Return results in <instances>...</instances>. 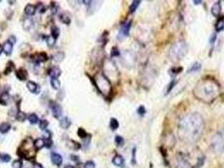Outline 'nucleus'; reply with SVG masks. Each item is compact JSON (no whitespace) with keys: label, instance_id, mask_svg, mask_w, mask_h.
<instances>
[{"label":"nucleus","instance_id":"1","mask_svg":"<svg viewBox=\"0 0 224 168\" xmlns=\"http://www.w3.org/2000/svg\"><path fill=\"white\" fill-rule=\"evenodd\" d=\"M205 123L202 116L198 113H191L184 116L178 125L180 139L188 143L198 140L202 135Z\"/></svg>","mask_w":224,"mask_h":168},{"label":"nucleus","instance_id":"2","mask_svg":"<svg viewBox=\"0 0 224 168\" xmlns=\"http://www.w3.org/2000/svg\"><path fill=\"white\" fill-rule=\"evenodd\" d=\"M218 83L211 78L202 79L196 84L194 89V93L196 98L207 103H209L215 99L218 95Z\"/></svg>","mask_w":224,"mask_h":168},{"label":"nucleus","instance_id":"3","mask_svg":"<svg viewBox=\"0 0 224 168\" xmlns=\"http://www.w3.org/2000/svg\"><path fill=\"white\" fill-rule=\"evenodd\" d=\"M188 52V45L184 41H180L174 44L168 51L169 59L174 62L181 61Z\"/></svg>","mask_w":224,"mask_h":168},{"label":"nucleus","instance_id":"4","mask_svg":"<svg viewBox=\"0 0 224 168\" xmlns=\"http://www.w3.org/2000/svg\"><path fill=\"white\" fill-rule=\"evenodd\" d=\"M95 86L97 87L99 92L104 94V95H108L109 93L111 90V87L110 82L108 81V79L103 76V75H98L95 77Z\"/></svg>","mask_w":224,"mask_h":168},{"label":"nucleus","instance_id":"5","mask_svg":"<svg viewBox=\"0 0 224 168\" xmlns=\"http://www.w3.org/2000/svg\"><path fill=\"white\" fill-rule=\"evenodd\" d=\"M212 147L217 153L224 151V130H221L216 134L211 141Z\"/></svg>","mask_w":224,"mask_h":168},{"label":"nucleus","instance_id":"6","mask_svg":"<svg viewBox=\"0 0 224 168\" xmlns=\"http://www.w3.org/2000/svg\"><path fill=\"white\" fill-rule=\"evenodd\" d=\"M50 107H51V109H52V114H53V116L56 118V119H58L61 115H62V108H61V106L60 105H58L55 102H51L50 103Z\"/></svg>","mask_w":224,"mask_h":168},{"label":"nucleus","instance_id":"7","mask_svg":"<svg viewBox=\"0 0 224 168\" xmlns=\"http://www.w3.org/2000/svg\"><path fill=\"white\" fill-rule=\"evenodd\" d=\"M221 11H222V6H221V2H216L213 3L212 7H211V12L213 16L215 17H218L220 14H221Z\"/></svg>","mask_w":224,"mask_h":168},{"label":"nucleus","instance_id":"8","mask_svg":"<svg viewBox=\"0 0 224 168\" xmlns=\"http://www.w3.org/2000/svg\"><path fill=\"white\" fill-rule=\"evenodd\" d=\"M130 28H131V22L130 21L123 24L121 27V29H120V35L122 36V38L127 36L129 35Z\"/></svg>","mask_w":224,"mask_h":168},{"label":"nucleus","instance_id":"9","mask_svg":"<svg viewBox=\"0 0 224 168\" xmlns=\"http://www.w3.org/2000/svg\"><path fill=\"white\" fill-rule=\"evenodd\" d=\"M51 160H52V162L56 166H61L62 163V157L57 153H52Z\"/></svg>","mask_w":224,"mask_h":168},{"label":"nucleus","instance_id":"10","mask_svg":"<svg viewBox=\"0 0 224 168\" xmlns=\"http://www.w3.org/2000/svg\"><path fill=\"white\" fill-rule=\"evenodd\" d=\"M15 75L17 77L18 79H19L20 81H25L27 79L28 77V72L25 69H19L15 71Z\"/></svg>","mask_w":224,"mask_h":168},{"label":"nucleus","instance_id":"11","mask_svg":"<svg viewBox=\"0 0 224 168\" xmlns=\"http://www.w3.org/2000/svg\"><path fill=\"white\" fill-rule=\"evenodd\" d=\"M176 168H191L190 163L184 159V158H178Z\"/></svg>","mask_w":224,"mask_h":168},{"label":"nucleus","instance_id":"12","mask_svg":"<svg viewBox=\"0 0 224 168\" xmlns=\"http://www.w3.org/2000/svg\"><path fill=\"white\" fill-rule=\"evenodd\" d=\"M12 50H13V44L9 41H7L3 45V51H4V53L6 55L9 56L12 52Z\"/></svg>","mask_w":224,"mask_h":168},{"label":"nucleus","instance_id":"13","mask_svg":"<svg viewBox=\"0 0 224 168\" xmlns=\"http://www.w3.org/2000/svg\"><path fill=\"white\" fill-rule=\"evenodd\" d=\"M112 162L114 163V165L117 166V167H122L123 164H124V159L121 155H116L114 156L113 160H112Z\"/></svg>","mask_w":224,"mask_h":168},{"label":"nucleus","instance_id":"14","mask_svg":"<svg viewBox=\"0 0 224 168\" xmlns=\"http://www.w3.org/2000/svg\"><path fill=\"white\" fill-rule=\"evenodd\" d=\"M34 60L36 61V62L39 63V62H44L47 60V55L45 52H41V53H37L36 54V56L34 57Z\"/></svg>","mask_w":224,"mask_h":168},{"label":"nucleus","instance_id":"15","mask_svg":"<svg viewBox=\"0 0 224 168\" xmlns=\"http://www.w3.org/2000/svg\"><path fill=\"white\" fill-rule=\"evenodd\" d=\"M59 125L61 126L62 129H68L71 125V120L68 117H63L61 119Z\"/></svg>","mask_w":224,"mask_h":168},{"label":"nucleus","instance_id":"16","mask_svg":"<svg viewBox=\"0 0 224 168\" xmlns=\"http://www.w3.org/2000/svg\"><path fill=\"white\" fill-rule=\"evenodd\" d=\"M49 75L52 78H57L61 75V70L57 67H53L51 70L49 71Z\"/></svg>","mask_w":224,"mask_h":168},{"label":"nucleus","instance_id":"17","mask_svg":"<svg viewBox=\"0 0 224 168\" xmlns=\"http://www.w3.org/2000/svg\"><path fill=\"white\" fill-rule=\"evenodd\" d=\"M9 101V95L8 93H3L0 95V104L7 105Z\"/></svg>","mask_w":224,"mask_h":168},{"label":"nucleus","instance_id":"18","mask_svg":"<svg viewBox=\"0 0 224 168\" xmlns=\"http://www.w3.org/2000/svg\"><path fill=\"white\" fill-rule=\"evenodd\" d=\"M10 129H11V125L7 122H3L0 125V132L2 134H5L9 132Z\"/></svg>","mask_w":224,"mask_h":168},{"label":"nucleus","instance_id":"19","mask_svg":"<svg viewBox=\"0 0 224 168\" xmlns=\"http://www.w3.org/2000/svg\"><path fill=\"white\" fill-rule=\"evenodd\" d=\"M45 145H46V143H45L44 139H40V138H39V139L35 140V142H34V146L36 147V150L42 149Z\"/></svg>","mask_w":224,"mask_h":168},{"label":"nucleus","instance_id":"20","mask_svg":"<svg viewBox=\"0 0 224 168\" xmlns=\"http://www.w3.org/2000/svg\"><path fill=\"white\" fill-rule=\"evenodd\" d=\"M223 29H224V17H222V18H220V19L217 20V24H216V30L219 32V31H222Z\"/></svg>","mask_w":224,"mask_h":168},{"label":"nucleus","instance_id":"21","mask_svg":"<svg viewBox=\"0 0 224 168\" xmlns=\"http://www.w3.org/2000/svg\"><path fill=\"white\" fill-rule=\"evenodd\" d=\"M25 12L28 15H33L36 13V7L33 6L32 4H28L25 9Z\"/></svg>","mask_w":224,"mask_h":168},{"label":"nucleus","instance_id":"22","mask_svg":"<svg viewBox=\"0 0 224 168\" xmlns=\"http://www.w3.org/2000/svg\"><path fill=\"white\" fill-rule=\"evenodd\" d=\"M27 88L30 93H36V91L37 89V85L32 81H29L27 83Z\"/></svg>","mask_w":224,"mask_h":168},{"label":"nucleus","instance_id":"23","mask_svg":"<svg viewBox=\"0 0 224 168\" xmlns=\"http://www.w3.org/2000/svg\"><path fill=\"white\" fill-rule=\"evenodd\" d=\"M141 1H133L132 2V3L131 4V6H130V13H134L136 10H137V7L139 6V4H140Z\"/></svg>","mask_w":224,"mask_h":168},{"label":"nucleus","instance_id":"24","mask_svg":"<svg viewBox=\"0 0 224 168\" xmlns=\"http://www.w3.org/2000/svg\"><path fill=\"white\" fill-rule=\"evenodd\" d=\"M110 127L111 129L112 130H115L116 129H118L119 127V122L116 119H114L112 118L111 119V122H110Z\"/></svg>","mask_w":224,"mask_h":168},{"label":"nucleus","instance_id":"25","mask_svg":"<svg viewBox=\"0 0 224 168\" xmlns=\"http://www.w3.org/2000/svg\"><path fill=\"white\" fill-rule=\"evenodd\" d=\"M14 69V63L12 62V61H9L8 62V65H7V67H6V69L4 71V74L5 75H8V74H9Z\"/></svg>","mask_w":224,"mask_h":168},{"label":"nucleus","instance_id":"26","mask_svg":"<svg viewBox=\"0 0 224 168\" xmlns=\"http://www.w3.org/2000/svg\"><path fill=\"white\" fill-rule=\"evenodd\" d=\"M28 119L31 125H35V124H36V123L38 122V117H37L36 114H35V113L30 114L28 117Z\"/></svg>","mask_w":224,"mask_h":168},{"label":"nucleus","instance_id":"27","mask_svg":"<svg viewBox=\"0 0 224 168\" xmlns=\"http://www.w3.org/2000/svg\"><path fill=\"white\" fill-rule=\"evenodd\" d=\"M60 19H61V21H62V23H64V24H66V25H69L71 22L70 18H69V17H68L66 14H61V16H60Z\"/></svg>","mask_w":224,"mask_h":168},{"label":"nucleus","instance_id":"28","mask_svg":"<svg viewBox=\"0 0 224 168\" xmlns=\"http://www.w3.org/2000/svg\"><path fill=\"white\" fill-rule=\"evenodd\" d=\"M46 43L49 47H53L56 43V39L54 37H52V35H50L46 38Z\"/></svg>","mask_w":224,"mask_h":168},{"label":"nucleus","instance_id":"29","mask_svg":"<svg viewBox=\"0 0 224 168\" xmlns=\"http://www.w3.org/2000/svg\"><path fill=\"white\" fill-rule=\"evenodd\" d=\"M201 64L200 63H194L189 69H188V72H193V71H199L201 69Z\"/></svg>","mask_w":224,"mask_h":168},{"label":"nucleus","instance_id":"30","mask_svg":"<svg viewBox=\"0 0 224 168\" xmlns=\"http://www.w3.org/2000/svg\"><path fill=\"white\" fill-rule=\"evenodd\" d=\"M59 34H60V29L57 28L56 26H53L52 27V36L54 37L55 39H56L58 36H59Z\"/></svg>","mask_w":224,"mask_h":168},{"label":"nucleus","instance_id":"31","mask_svg":"<svg viewBox=\"0 0 224 168\" xmlns=\"http://www.w3.org/2000/svg\"><path fill=\"white\" fill-rule=\"evenodd\" d=\"M115 144L117 145V146H122L123 144H124L123 138H122L121 136H120V135H116V136H115Z\"/></svg>","mask_w":224,"mask_h":168},{"label":"nucleus","instance_id":"32","mask_svg":"<svg viewBox=\"0 0 224 168\" xmlns=\"http://www.w3.org/2000/svg\"><path fill=\"white\" fill-rule=\"evenodd\" d=\"M51 83H52V86L53 87V88L59 89V87H60V82L57 80V78H52Z\"/></svg>","mask_w":224,"mask_h":168},{"label":"nucleus","instance_id":"33","mask_svg":"<svg viewBox=\"0 0 224 168\" xmlns=\"http://www.w3.org/2000/svg\"><path fill=\"white\" fill-rule=\"evenodd\" d=\"M17 119L19 120V121H20V122H23L25 119V118H26V115H25V113L23 112H19L18 113V114H17Z\"/></svg>","mask_w":224,"mask_h":168},{"label":"nucleus","instance_id":"34","mask_svg":"<svg viewBox=\"0 0 224 168\" xmlns=\"http://www.w3.org/2000/svg\"><path fill=\"white\" fill-rule=\"evenodd\" d=\"M0 159H1V161H3V162H9V161H10V160H11V157H10V155L8 154H3L1 155V156H0Z\"/></svg>","mask_w":224,"mask_h":168},{"label":"nucleus","instance_id":"35","mask_svg":"<svg viewBox=\"0 0 224 168\" xmlns=\"http://www.w3.org/2000/svg\"><path fill=\"white\" fill-rule=\"evenodd\" d=\"M78 136L80 137V138H82V139H85L86 137H87V135H88V134L86 133V131L83 129H78Z\"/></svg>","mask_w":224,"mask_h":168},{"label":"nucleus","instance_id":"36","mask_svg":"<svg viewBox=\"0 0 224 168\" xmlns=\"http://www.w3.org/2000/svg\"><path fill=\"white\" fill-rule=\"evenodd\" d=\"M40 129H42V130H45L46 128H47V126H48V121L47 120H46V119H42V121L40 122Z\"/></svg>","mask_w":224,"mask_h":168},{"label":"nucleus","instance_id":"37","mask_svg":"<svg viewBox=\"0 0 224 168\" xmlns=\"http://www.w3.org/2000/svg\"><path fill=\"white\" fill-rule=\"evenodd\" d=\"M12 167H13V168H22V161H19V160L14 161L13 164H12Z\"/></svg>","mask_w":224,"mask_h":168},{"label":"nucleus","instance_id":"38","mask_svg":"<svg viewBox=\"0 0 224 168\" xmlns=\"http://www.w3.org/2000/svg\"><path fill=\"white\" fill-rule=\"evenodd\" d=\"M84 168H95V164L92 161H89L85 163Z\"/></svg>","mask_w":224,"mask_h":168},{"label":"nucleus","instance_id":"39","mask_svg":"<svg viewBox=\"0 0 224 168\" xmlns=\"http://www.w3.org/2000/svg\"><path fill=\"white\" fill-rule=\"evenodd\" d=\"M137 113H138V114H139V115H141V116H143V115H144V113H146V109H145L144 106H140V107L138 108V109H137Z\"/></svg>","mask_w":224,"mask_h":168},{"label":"nucleus","instance_id":"40","mask_svg":"<svg viewBox=\"0 0 224 168\" xmlns=\"http://www.w3.org/2000/svg\"><path fill=\"white\" fill-rule=\"evenodd\" d=\"M120 55V52L118 51V49L116 47H113L111 51V56H116Z\"/></svg>","mask_w":224,"mask_h":168},{"label":"nucleus","instance_id":"41","mask_svg":"<svg viewBox=\"0 0 224 168\" xmlns=\"http://www.w3.org/2000/svg\"><path fill=\"white\" fill-rule=\"evenodd\" d=\"M45 143H46V145L47 148H50L52 146V141L51 139H46V141Z\"/></svg>","mask_w":224,"mask_h":168},{"label":"nucleus","instance_id":"42","mask_svg":"<svg viewBox=\"0 0 224 168\" xmlns=\"http://www.w3.org/2000/svg\"><path fill=\"white\" fill-rule=\"evenodd\" d=\"M216 39H217V35H216V34H212V35L211 36L210 38L211 44H214V42H215V41H216Z\"/></svg>","mask_w":224,"mask_h":168},{"label":"nucleus","instance_id":"43","mask_svg":"<svg viewBox=\"0 0 224 168\" xmlns=\"http://www.w3.org/2000/svg\"><path fill=\"white\" fill-rule=\"evenodd\" d=\"M174 86V81H173V82H171L169 85H168V91H167V93H168L171 89H172V87Z\"/></svg>","mask_w":224,"mask_h":168},{"label":"nucleus","instance_id":"44","mask_svg":"<svg viewBox=\"0 0 224 168\" xmlns=\"http://www.w3.org/2000/svg\"><path fill=\"white\" fill-rule=\"evenodd\" d=\"M32 168H43V167H42L41 164H37V163H36V164L33 166V167Z\"/></svg>","mask_w":224,"mask_h":168},{"label":"nucleus","instance_id":"45","mask_svg":"<svg viewBox=\"0 0 224 168\" xmlns=\"http://www.w3.org/2000/svg\"><path fill=\"white\" fill-rule=\"evenodd\" d=\"M195 4H200V3H201V1H194Z\"/></svg>","mask_w":224,"mask_h":168},{"label":"nucleus","instance_id":"46","mask_svg":"<svg viewBox=\"0 0 224 168\" xmlns=\"http://www.w3.org/2000/svg\"><path fill=\"white\" fill-rule=\"evenodd\" d=\"M65 168H74L72 166H70V165H68V166H67V167H65Z\"/></svg>","mask_w":224,"mask_h":168},{"label":"nucleus","instance_id":"47","mask_svg":"<svg viewBox=\"0 0 224 168\" xmlns=\"http://www.w3.org/2000/svg\"><path fill=\"white\" fill-rule=\"evenodd\" d=\"M2 51H3V47H2V45H0V54L2 53Z\"/></svg>","mask_w":224,"mask_h":168}]
</instances>
